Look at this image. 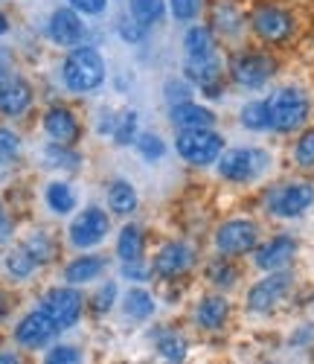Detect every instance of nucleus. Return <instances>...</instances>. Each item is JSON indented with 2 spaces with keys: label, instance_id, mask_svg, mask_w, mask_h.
I'll use <instances>...</instances> for the list:
<instances>
[{
  "label": "nucleus",
  "instance_id": "obj_17",
  "mask_svg": "<svg viewBox=\"0 0 314 364\" xmlns=\"http://www.w3.org/2000/svg\"><path fill=\"white\" fill-rule=\"evenodd\" d=\"M44 129L61 146H70L79 137V123H76V117L67 108H50L47 117H44Z\"/></svg>",
  "mask_w": 314,
  "mask_h": 364
},
{
  "label": "nucleus",
  "instance_id": "obj_25",
  "mask_svg": "<svg viewBox=\"0 0 314 364\" xmlns=\"http://www.w3.org/2000/svg\"><path fill=\"white\" fill-rule=\"evenodd\" d=\"M183 44H186V55L190 58L212 55V36H210V29H204V26H193L190 33H186Z\"/></svg>",
  "mask_w": 314,
  "mask_h": 364
},
{
  "label": "nucleus",
  "instance_id": "obj_23",
  "mask_svg": "<svg viewBox=\"0 0 314 364\" xmlns=\"http://www.w3.org/2000/svg\"><path fill=\"white\" fill-rule=\"evenodd\" d=\"M117 254L122 262H137L143 257V233L134 225H125L117 239Z\"/></svg>",
  "mask_w": 314,
  "mask_h": 364
},
{
  "label": "nucleus",
  "instance_id": "obj_31",
  "mask_svg": "<svg viewBox=\"0 0 314 364\" xmlns=\"http://www.w3.org/2000/svg\"><path fill=\"white\" fill-rule=\"evenodd\" d=\"M134 132H137V114L134 111H125L119 119H117V126H114V140L119 146H129L134 140Z\"/></svg>",
  "mask_w": 314,
  "mask_h": 364
},
{
  "label": "nucleus",
  "instance_id": "obj_19",
  "mask_svg": "<svg viewBox=\"0 0 314 364\" xmlns=\"http://www.w3.org/2000/svg\"><path fill=\"white\" fill-rule=\"evenodd\" d=\"M172 123L186 132V129H210L215 123V114L204 105H195V102H180V105H172Z\"/></svg>",
  "mask_w": 314,
  "mask_h": 364
},
{
  "label": "nucleus",
  "instance_id": "obj_18",
  "mask_svg": "<svg viewBox=\"0 0 314 364\" xmlns=\"http://www.w3.org/2000/svg\"><path fill=\"white\" fill-rule=\"evenodd\" d=\"M186 76H190L195 85H201L207 90V97H218V76H222V68H218V58L207 55V58H190L186 62Z\"/></svg>",
  "mask_w": 314,
  "mask_h": 364
},
{
  "label": "nucleus",
  "instance_id": "obj_7",
  "mask_svg": "<svg viewBox=\"0 0 314 364\" xmlns=\"http://www.w3.org/2000/svg\"><path fill=\"white\" fill-rule=\"evenodd\" d=\"M256 225L247 219H230L218 228L215 233V248L222 251L224 257H239L256 248Z\"/></svg>",
  "mask_w": 314,
  "mask_h": 364
},
{
  "label": "nucleus",
  "instance_id": "obj_8",
  "mask_svg": "<svg viewBox=\"0 0 314 364\" xmlns=\"http://www.w3.org/2000/svg\"><path fill=\"white\" fill-rule=\"evenodd\" d=\"M108 228H111V222H108L105 210L87 207L85 213H79V216L73 219V225H70V242H73L76 248L87 251V248H93V245H99V242L108 236Z\"/></svg>",
  "mask_w": 314,
  "mask_h": 364
},
{
  "label": "nucleus",
  "instance_id": "obj_30",
  "mask_svg": "<svg viewBox=\"0 0 314 364\" xmlns=\"http://www.w3.org/2000/svg\"><path fill=\"white\" fill-rule=\"evenodd\" d=\"M294 164L303 169H314V129L303 132L294 146Z\"/></svg>",
  "mask_w": 314,
  "mask_h": 364
},
{
  "label": "nucleus",
  "instance_id": "obj_37",
  "mask_svg": "<svg viewBox=\"0 0 314 364\" xmlns=\"http://www.w3.org/2000/svg\"><path fill=\"white\" fill-rule=\"evenodd\" d=\"M26 251L36 257V262H47L53 257V245H50V239L44 233H36L33 239L26 242Z\"/></svg>",
  "mask_w": 314,
  "mask_h": 364
},
{
  "label": "nucleus",
  "instance_id": "obj_34",
  "mask_svg": "<svg viewBox=\"0 0 314 364\" xmlns=\"http://www.w3.org/2000/svg\"><path fill=\"white\" fill-rule=\"evenodd\" d=\"M44 364H82V353L76 347H70V344H58V347H53L47 353Z\"/></svg>",
  "mask_w": 314,
  "mask_h": 364
},
{
  "label": "nucleus",
  "instance_id": "obj_44",
  "mask_svg": "<svg viewBox=\"0 0 314 364\" xmlns=\"http://www.w3.org/2000/svg\"><path fill=\"white\" fill-rule=\"evenodd\" d=\"M0 364H21L18 355H9V353H0Z\"/></svg>",
  "mask_w": 314,
  "mask_h": 364
},
{
  "label": "nucleus",
  "instance_id": "obj_35",
  "mask_svg": "<svg viewBox=\"0 0 314 364\" xmlns=\"http://www.w3.org/2000/svg\"><path fill=\"white\" fill-rule=\"evenodd\" d=\"M157 350H161V355L169 358V361H180L186 355V344L178 336H161V341H157Z\"/></svg>",
  "mask_w": 314,
  "mask_h": 364
},
{
  "label": "nucleus",
  "instance_id": "obj_1",
  "mask_svg": "<svg viewBox=\"0 0 314 364\" xmlns=\"http://www.w3.org/2000/svg\"><path fill=\"white\" fill-rule=\"evenodd\" d=\"M61 79L70 90L76 94H87V90L99 87L105 79V62L102 55L93 50V47H79L67 55L65 68H61Z\"/></svg>",
  "mask_w": 314,
  "mask_h": 364
},
{
  "label": "nucleus",
  "instance_id": "obj_41",
  "mask_svg": "<svg viewBox=\"0 0 314 364\" xmlns=\"http://www.w3.org/2000/svg\"><path fill=\"white\" fill-rule=\"evenodd\" d=\"M67 4L76 9V12H85V15H99L105 9L108 0H67Z\"/></svg>",
  "mask_w": 314,
  "mask_h": 364
},
{
  "label": "nucleus",
  "instance_id": "obj_11",
  "mask_svg": "<svg viewBox=\"0 0 314 364\" xmlns=\"http://www.w3.org/2000/svg\"><path fill=\"white\" fill-rule=\"evenodd\" d=\"M254 29L265 41H286L294 29V21L286 9L279 6H259L254 12Z\"/></svg>",
  "mask_w": 314,
  "mask_h": 364
},
{
  "label": "nucleus",
  "instance_id": "obj_45",
  "mask_svg": "<svg viewBox=\"0 0 314 364\" xmlns=\"http://www.w3.org/2000/svg\"><path fill=\"white\" fill-rule=\"evenodd\" d=\"M4 315H6V297L0 294V318H4Z\"/></svg>",
  "mask_w": 314,
  "mask_h": 364
},
{
  "label": "nucleus",
  "instance_id": "obj_15",
  "mask_svg": "<svg viewBox=\"0 0 314 364\" xmlns=\"http://www.w3.org/2000/svg\"><path fill=\"white\" fill-rule=\"evenodd\" d=\"M193 265V248L183 242H169L161 248V254L154 257V271L161 277H178Z\"/></svg>",
  "mask_w": 314,
  "mask_h": 364
},
{
  "label": "nucleus",
  "instance_id": "obj_2",
  "mask_svg": "<svg viewBox=\"0 0 314 364\" xmlns=\"http://www.w3.org/2000/svg\"><path fill=\"white\" fill-rule=\"evenodd\" d=\"M268 105V119L274 132H294L305 123L308 117V97L300 87H282L271 100H265Z\"/></svg>",
  "mask_w": 314,
  "mask_h": 364
},
{
  "label": "nucleus",
  "instance_id": "obj_13",
  "mask_svg": "<svg viewBox=\"0 0 314 364\" xmlns=\"http://www.w3.org/2000/svg\"><path fill=\"white\" fill-rule=\"evenodd\" d=\"M297 254V242L291 236H274L256 251V265L262 271H282Z\"/></svg>",
  "mask_w": 314,
  "mask_h": 364
},
{
  "label": "nucleus",
  "instance_id": "obj_6",
  "mask_svg": "<svg viewBox=\"0 0 314 364\" xmlns=\"http://www.w3.org/2000/svg\"><path fill=\"white\" fill-rule=\"evenodd\" d=\"M82 303H85V297L76 289L61 286V289H53V291L44 294L41 309L53 318V323L58 329H70L79 321V315H82Z\"/></svg>",
  "mask_w": 314,
  "mask_h": 364
},
{
  "label": "nucleus",
  "instance_id": "obj_26",
  "mask_svg": "<svg viewBox=\"0 0 314 364\" xmlns=\"http://www.w3.org/2000/svg\"><path fill=\"white\" fill-rule=\"evenodd\" d=\"M47 204H50V210L53 213H70V210L76 207V196H73V190L67 187V184H61V181H55V184H50L47 187Z\"/></svg>",
  "mask_w": 314,
  "mask_h": 364
},
{
  "label": "nucleus",
  "instance_id": "obj_33",
  "mask_svg": "<svg viewBox=\"0 0 314 364\" xmlns=\"http://www.w3.org/2000/svg\"><path fill=\"white\" fill-rule=\"evenodd\" d=\"M137 149H140V155H143L146 161L163 158V151H166L163 140L157 137V134H140V137H137Z\"/></svg>",
  "mask_w": 314,
  "mask_h": 364
},
{
  "label": "nucleus",
  "instance_id": "obj_16",
  "mask_svg": "<svg viewBox=\"0 0 314 364\" xmlns=\"http://www.w3.org/2000/svg\"><path fill=\"white\" fill-rule=\"evenodd\" d=\"M82 33H85V26L79 21V15L73 9H58L53 12L50 18V38L61 47H73L82 41Z\"/></svg>",
  "mask_w": 314,
  "mask_h": 364
},
{
  "label": "nucleus",
  "instance_id": "obj_22",
  "mask_svg": "<svg viewBox=\"0 0 314 364\" xmlns=\"http://www.w3.org/2000/svg\"><path fill=\"white\" fill-rule=\"evenodd\" d=\"M108 207L114 210L117 216H129V213H134V207H137V193H134V187L129 184V181H114V184L108 187Z\"/></svg>",
  "mask_w": 314,
  "mask_h": 364
},
{
  "label": "nucleus",
  "instance_id": "obj_20",
  "mask_svg": "<svg viewBox=\"0 0 314 364\" xmlns=\"http://www.w3.org/2000/svg\"><path fill=\"white\" fill-rule=\"evenodd\" d=\"M102 271H105V259L102 257H76L65 268V277H67V283L79 286V283H87V280H97Z\"/></svg>",
  "mask_w": 314,
  "mask_h": 364
},
{
  "label": "nucleus",
  "instance_id": "obj_40",
  "mask_svg": "<svg viewBox=\"0 0 314 364\" xmlns=\"http://www.w3.org/2000/svg\"><path fill=\"white\" fill-rule=\"evenodd\" d=\"M50 161H55L53 166H76V161H79V158L73 155V151H67L65 146L58 143V146H53V149H50Z\"/></svg>",
  "mask_w": 314,
  "mask_h": 364
},
{
  "label": "nucleus",
  "instance_id": "obj_43",
  "mask_svg": "<svg viewBox=\"0 0 314 364\" xmlns=\"http://www.w3.org/2000/svg\"><path fill=\"white\" fill-rule=\"evenodd\" d=\"M9 233H12V225H9L6 213H4V207H0V242H6V239H9Z\"/></svg>",
  "mask_w": 314,
  "mask_h": 364
},
{
  "label": "nucleus",
  "instance_id": "obj_28",
  "mask_svg": "<svg viewBox=\"0 0 314 364\" xmlns=\"http://www.w3.org/2000/svg\"><path fill=\"white\" fill-rule=\"evenodd\" d=\"M242 126L250 132H265L271 129V119H268V105L265 102H247L242 108Z\"/></svg>",
  "mask_w": 314,
  "mask_h": 364
},
{
  "label": "nucleus",
  "instance_id": "obj_5",
  "mask_svg": "<svg viewBox=\"0 0 314 364\" xmlns=\"http://www.w3.org/2000/svg\"><path fill=\"white\" fill-rule=\"evenodd\" d=\"M265 166V155L256 149H230L222 151L218 158V172L222 178L233 181V184H244V181H254Z\"/></svg>",
  "mask_w": 314,
  "mask_h": 364
},
{
  "label": "nucleus",
  "instance_id": "obj_36",
  "mask_svg": "<svg viewBox=\"0 0 314 364\" xmlns=\"http://www.w3.org/2000/svg\"><path fill=\"white\" fill-rule=\"evenodd\" d=\"M236 277H239V271H236L233 265H227V262H215V265L210 268V280H212L215 286H222V289L233 286Z\"/></svg>",
  "mask_w": 314,
  "mask_h": 364
},
{
  "label": "nucleus",
  "instance_id": "obj_42",
  "mask_svg": "<svg viewBox=\"0 0 314 364\" xmlns=\"http://www.w3.org/2000/svg\"><path fill=\"white\" fill-rule=\"evenodd\" d=\"M166 97L172 105H180V102H190V87L180 85V82H169L166 85Z\"/></svg>",
  "mask_w": 314,
  "mask_h": 364
},
{
  "label": "nucleus",
  "instance_id": "obj_10",
  "mask_svg": "<svg viewBox=\"0 0 314 364\" xmlns=\"http://www.w3.org/2000/svg\"><path fill=\"white\" fill-rule=\"evenodd\" d=\"M55 332H61V329L53 323V318L44 309H38V312H29L15 326V341L21 347H26V350H36V347H44L47 341H53Z\"/></svg>",
  "mask_w": 314,
  "mask_h": 364
},
{
  "label": "nucleus",
  "instance_id": "obj_14",
  "mask_svg": "<svg viewBox=\"0 0 314 364\" xmlns=\"http://www.w3.org/2000/svg\"><path fill=\"white\" fill-rule=\"evenodd\" d=\"M33 102V90L29 85L18 76H0V111L9 114V117H18L29 108Z\"/></svg>",
  "mask_w": 314,
  "mask_h": 364
},
{
  "label": "nucleus",
  "instance_id": "obj_12",
  "mask_svg": "<svg viewBox=\"0 0 314 364\" xmlns=\"http://www.w3.org/2000/svg\"><path fill=\"white\" fill-rule=\"evenodd\" d=\"M274 73V62L262 53H244L233 62V79L244 87H259L271 79Z\"/></svg>",
  "mask_w": 314,
  "mask_h": 364
},
{
  "label": "nucleus",
  "instance_id": "obj_29",
  "mask_svg": "<svg viewBox=\"0 0 314 364\" xmlns=\"http://www.w3.org/2000/svg\"><path fill=\"white\" fill-rule=\"evenodd\" d=\"M36 257L29 254L26 248H18V251H12L9 257H6V268H9V274L12 277H18V280H23V277H29L36 271Z\"/></svg>",
  "mask_w": 314,
  "mask_h": 364
},
{
  "label": "nucleus",
  "instance_id": "obj_4",
  "mask_svg": "<svg viewBox=\"0 0 314 364\" xmlns=\"http://www.w3.org/2000/svg\"><path fill=\"white\" fill-rule=\"evenodd\" d=\"M314 190L308 184H286V187H274L265 198L268 210L279 219H297L300 213L311 207Z\"/></svg>",
  "mask_w": 314,
  "mask_h": 364
},
{
  "label": "nucleus",
  "instance_id": "obj_32",
  "mask_svg": "<svg viewBox=\"0 0 314 364\" xmlns=\"http://www.w3.org/2000/svg\"><path fill=\"white\" fill-rule=\"evenodd\" d=\"M21 151V140L15 132L9 129H0V166H9Z\"/></svg>",
  "mask_w": 314,
  "mask_h": 364
},
{
  "label": "nucleus",
  "instance_id": "obj_21",
  "mask_svg": "<svg viewBox=\"0 0 314 364\" xmlns=\"http://www.w3.org/2000/svg\"><path fill=\"white\" fill-rule=\"evenodd\" d=\"M227 315H230V306H227L224 297H204L198 303V312H195V318L204 329H218L227 321Z\"/></svg>",
  "mask_w": 314,
  "mask_h": 364
},
{
  "label": "nucleus",
  "instance_id": "obj_9",
  "mask_svg": "<svg viewBox=\"0 0 314 364\" xmlns=\"http://www.w3.org/2000/svg\"><path fill=\"white\" fill-rule=\"evenodd\" d=\"M288 289H291V277L286 271H271L265 280H259L247 291V309L250 312H268L288 294Z\"/></svg>",
  "mask_w": 314,
  "mask_h": 364
},
{
  "label": "nucleus",
  "instance_id": "obj_39",
  "mask_svg": "<svg viewBox=\"0 0 314 364\" xmlns=\"http://www.w3.org/2000/svg\"><path fill=\"white\" fill-rule=\"evenodd\" d=\"M114 297H117V286H114V283H105V286L97 291V297H93V309H97V312H105L111 303H114Z\"/></svg>",
  "mask_w": 314,
  "mask_h": 364
},
{
  "label": "nucleus",
  "instance_id": "obj_38",
  "mask_svg": "<svg viewBox=\"0 0 314 364\" xmlns=\"http://www.w3.org/2000/svg\"><path fill=\"white\" fill-rule=\"evenodd\" d=\"M169 6L178 21H193L201 9V0H169Z\"/></svg>",
  "mask_w": 314,
  "mask_h": 364
},
{
  "label": "nucleus",
  "instance_id": "obj_24",
  "mask_svg": "<svg viewBox=\"0 0 314 364\" xmlns=\"http://www.w3.org/2000/svg\"><path fill=\"white\" fill-rule=\"evenodd\" d=\"M122 309H125V315L134 318V321L148 318V315L154 312L151 294H148V291H143V289H131L129 294H125V300H122Z\"/></svg>",
  "mask_w": 314,
  "mask_h": 364
},
{
  "label": "nucleus",
  "instance_id": "obj_27",
  "mask_svg": "<svg viewBox=\"0 0 314 364\" xmlns=\"http://www.w3.org/2000/svg\"><path fill=\"white\" fill-rule=\"evenodd\" d=\"M131 15L140 26H151L163 18V0H131Z\"/></svg>",
  "mask_w": 314,
  "mask_h": 364
},
{
  "label": "nucleus",
  "instance_id": "obj_3",
  "mask_svg": "<svg viewBox=\"0 0 314 364\" xmlns=\"http://www.w3.org/2000/svg\"><path fill=\"white\" fill-rule=\"evenodd\" d=\"M175 149H178V155H180L186 164L207 166V164H212V161L222 158L224 140L218 137L215 132H210V129H186V132L178 134Z\"/></svg>",
  "mask_w": 314,
  "mask_h": 364
}]
</instances>
